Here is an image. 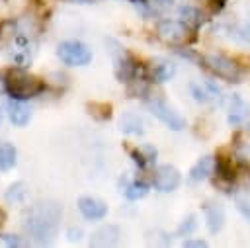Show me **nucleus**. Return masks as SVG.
Masks as SVG:
<instances>
[{
  "label": "nucleus",
  "mask_w": 250,
  "mask_h": 248,
  "mask_svg": "<svg viewBox=\"0 0 250 248\" xmlns=\"http://www.w3.org/2000/svg\"><path fill=\"white\" fill-rule=\"evenodd\" d=\"M57 55L68 66H84L92 61V51L80 41H62L57 47Z\"/></svg>",
  "instance_id": "39448f33"
},
{
  "label": "nucleus",
  "mask_w": 250,
  "mask_h": 248,
  "mask_svg": "<svg viewBox=\"0 0 250 248\" xmlns=\"http://www.w3.org/2000/svg\"><path fill=\"white\" fill-rule=\"evenodd\" d=\"M215 170H217V160H215L213 156H203V158H199V160L191 166V170H189V180H191V182H203V180L211 178V176L215 174Z\"/></svg>",
  "instance_id": "4468645a"
},
{
  "label": "nucleus",
  "mask_w": 250,
  "mask_h": 248,
  "mask_svg": "<svg viewBox=\"0 0 250 248\" xmlns=\"http://www.w3.org/2000/svg\"><path fill=\"white\" fill-rule=\"evenodd\" d=\"M180 16H182L184 21L189 23V25L199 23V10L193 8V6H182V8H180Z\"/></svg>",
  "instance_id": "b1692460"
},
{
  "label": "nucleus",
  "mask_w": 250,
  "mask_h": 248,
  "mask_svg": "<svg viewBox=\"0 0 250 248\" xmlns=\"http://www.w3.org/2000/svg\"><path fill=\"white\" fill-rule=\"evenodd\" d=\"M250 117V105L238 96V94H230L227 100V119L232 127H240L248 121Z\"/></svg>",
  "instance_id": "6e6552de"
},
{
  "label": "nucleus",
  "mask_w": 250,
  "mask_h": 248,
  "mask_svg": "<svg viewBox=\"0 0 250 248\" xmlns=\"http://www.w3.org/2000/svg\"><path fill=\"white\" fill-rule=\"evenodd\" d=\"M203 211H205V223H207L209 232H213V234L219 232L223 228V225H225V211H223L221 203L207 201Z\"/></svg>",
  "instance_id": "ddd939ff"
},
{
  "label": "nucleus",
  "mask_w": 250,
  "mask_h": 248,
  "mask_svg": "<svg viewBox=\"0 0 250 248\" xmlns=\"http://www.w3.org/2000/svg\"><path fill=\"white\" fill-rule=\"evenodd\" d=\"M123 193H125L127 199L137 201V199H143V197L148 193V186L143 184V182H129V184L123 187Z\"/></svg>",
  "instance_id": "4be33fe9"
},
{
  "label": "nucleus",
  "mask_w": 250,
  "mask_h": 248,
  "mask_svg": "<svg viewBox=\"0 0 250 248\" xmlns=\"http://www.w3.org/2000/svg\"><path fill=\"white\" fill-rule=\"evenodd\" d=\"M2 117H4V115H2V109H0V125H2Z\"/></svg>",
  "instance_id": "7c9ffc66"
},
{
  "label": "nucleus",
  "mask_w": 250,
  "mask_h": 248,
  "mask_svg": "<svg viewBox=\"0 0 250 248\" xmlns=\"http://www.w3.org/2000/svg\"><path fill=\"white\" fill-rule=\"evenodd\" d=\"M197 227V221H195V215H188V219H184V223L180 225V228H178V232L180 234H189L193 228Z\"/></svg>",
  "instance_id": "a878e982"
},
{
  "label": "nucleus",
  "mask_w": 250,
  "mask_h": 248,
  "mask_svg": "<svg viewBox=\"0 0 250 248\" xmlns=\"http://www.w3.org/2000/svg\"><path fill=\"white\" fill-rule=\"evenodd\" d=\"M146 107H148V111H150L154 117H158L168 129H172V131H182V129L186 127V119H184L174 107H170L166 102H162V100H158V98L146 100Z\"/></svg>",
  "instance_id": "423d86ee"
},
{
  "label": "nucleus",
  "mask_w": 250,
  "mask_h": 248,
  "mask_svg": "<svg viewBox=\"0 0 250 248\" xmlns=\"http://www.w3.org/2000/svg\"><path fill=\"white\" fill-rule=\"evenodd\" d=\"M119 129L127 135H143L145 133L143 119L137 113H131V111H127L119 117Z\"/></svg>",
  "instance_id": "a211bd4d"
},
{
  "label": "nucleus",
  "mask_w": 250,
  "mask_h": 248,
  "mask_svg": "<svg viewBox=\"0 0 250 248\" xmlns=\"http://www.w3.org/2000/svg\"><path fill=\"white\" fill-rule=\"evenodd\" d=\"M8 115H10V121H12L14 125L23 127V125H27L29 119H31V109H29L21 100L12 98V100L8 102Z\"/></svg>",
  "instance_id": "f3484780"
},
{
  "label": "nucleus",
  "mask_w": 250,
  "mask_h": 248,
  "mask_svg": "<svg viewBox=\"0 0 250 248\" xmlns=\"http://www.w3.org/2000/svg\"><path fill=\"white\" fill-rule=\"evenodd\" d=\"M4 88L6 92L16 100H29L43 92L45 82L23 68H10L4 76Z\"/></svg>",
  "instance_id": "f03ea898"
},
{
  "label": "nucleus",
  "mask_w": 250,
  "mask_h": 248,
  "mask_svg": "<svg viewBox=\"0 0 250 248\" xmlns=\"http://www.w3.org/2000/svg\"><path fill=\"white\" fill-rule=\"evenodd\" d=\"M78 211L86 217V219H92V221H98V219H104L107 215V205L98 199V197H92V195H84L78 199Z\"/></svg>",
  "instance_id": "9d476101"
},
{
  "label": "nucleus",
  "mask_w": 250,
  "mask_h": 248,
  "mask_svg": "<svg viewBox=\"0 0 250 248\" xmlns=\"http://www.w3.org/2000/svg\"><path fill=\"white\" fill-rule=\"evenodd\" d=\"M156 35L168 45H186L191 41L189 23L180 20H160L156 25Z\"/></svg>",
  "instance_id": "20e7f679"
},
{
  "label": "nucleus",
  "mask_w": 250,
  "mask_h": 248,
  "mask_svg": "<svg viewBox=\"0 0 250 248\" xmlns=\"http://www.w3.org/2000/svg\"><path fill=\"white\" fill-rule=\"evenodd\" d=\"M68 2H74V4H88V2H92V0H68Z\"/></svg>",
  "instance_id": "c756f323"
},
{
  "label": "nucleus",
  "mask_w": 250,
  "mask_h": 248,
  "mask_svg": "<svg viewBox=\"0 0 250 248\" xmlns=\"http://www.w3.org/2000/svg\"><path fill=\"white\" fill-rule=\"evenodd\" d=\"M180 182H182V176H180L178 168L172 164H162L152 174V186L162 193L174 191L180 186Z\"/></svg>",
  "instance_id": "0eeeda50"
},
{
  "label": "nucleus",
  "mask_w": 250,
  "mask_h": 248,
  "mask_svg": "<svg viewBox=\"0 0 250 248\" xmlns=\"http://www.w3.org/2000/svg\"><path fill=\"white\" fill-rule=\"evenodd\" d=\"M201 64L213 76H217L221 80H227V82H240L242 76H244L242 66L234 59H230V57H227L223 53H207V55H203L201 57Z\"/></svg>",
  "instance_id": "7ed1b4c3"
},
{
  "label": "nucleus",
  "mask_w": 250,
  "mask_h": 248,
  "mask_svg": "<svg viewBox=\"0 0 250 248\" xmlns=\"http://www.w3.org/2000/svg\"><path fill=\"white\" fill-rule=\"evenodd\" d=\"M0 240H2L6 246H23V244H25L23 240H20L18 236H12V234H2Z\"/></svg>",
  "instance_id": "bb28decb"
},
{
  "label": "nucleus",
  "mask_w": 250,
  "mask_h": 248,
  "mask_svg": "<svg viewBox=\"0 0 250 248\" xmlns=\"http://www.w3.org/2000/svg\"><path fill=\"white\" fill-rule=\"evenodd\" d=\"M234 205L246 221H250V189H240L234 193Z\"/></svg>",
  "instance_id": "5701e85b"
},
{
  "label": "nucleus",
  "mask_w": 250,
  "mask_h": 248,
  "mask_svg": "<svg viewBox=\"0 0 250 248\" xmlns=\"http://www.w3.org/2000/svg\"><path fill=\"white\" fill-rule=\"evenodd\" d=\"M209 2H211V4H213V6H217V8H219V6H223V4H225V0H209Z\"/></svg>",
  "instance_id": "c85d7f7f"
},
{
  "label": "nucleus",
  "mask_w": 250,
  "mask_h": 248,
  "mask_svg": "<svg viewBox=\"0 0 250 248\" xmlns=\"http://www.w3.org/2000/svg\"><path fill=\"white\" fill-rule=\"evenodd\" d=\"M131 156H133V160H135L139 166H146V164L154 162V158H156V148H154V146H148V145H143V146H139V148H133V150H131Z\"/></svg>",
  "instance_id": "aec40b11"
},
{
  "label": "nucleus",
  "mask_w": 250,
  "mask_h": 248,
  "mask_svg": "<svg viewBox=\"0 0 250 248\" xmlns=\"http://www.w3.org/2000/svg\"><path fill=\"white\" fill-rule=\"evenodd\" d=\"M174 74H176V64H174L172 61L160 59V61H154V62L148 66V78H150L152 82H158V84L170 80Z\"/></svg>",
  "instance_id": "2eb2a0df"
},
{
  "label": "nucleus",
  "mask_w": 250,
  "mask_h": 248,
  "mask_svg": "<svg viewBox=\"0 0 250 248\" xmlns=\"http://www.w3.org/2000/svg\"><path fill=\"white\" fill-rule=\"evenodd\" d=\"M229 33L234 41L250 45V8L244 10V16L236 20L232 25H229Z\"/></svg>",
  "instance_id": "dca6fc26"
},
{
  "label": "nucleus",
  "mask_w": 250,
  "mask_h": 248,
  "mask_svg": "<svg viewBox=\"0 0 250 248\" xmlns=\"http://www.w3.org/2000/svg\"><path fill=\"white\" fill-rule=\"evenodd\" d=\"M16 156H18V152H16L14 145H10V143H0V172H6V170H10V168H14L16 162H18Z\"/></svg>",
  "instance_id": "6ab92c4d"
},
{
  "label": "nucleus",
  "mask_w": 250,
  "mask_h": 248,
  "mask_svg": "<svg viewBox=\"0 0 250 248\" xmlns=\"http://www.w3.org/2000/svg\"><path fill=\"white\" fill-rule=\"evenodd\" d=\"M27 195H29V187L23 182H16V184H12L8 187L6 201H10V203H23L27 199Z\"/></svg>",
  "instance_id": "412c9836"
},
{
  "label": "nucleus",
  "mask_w": 250,
  "mask_h": 248,
  "mask_svg": "<svg viewBox=\"0 0 250 248\" xmlns=\"http://www.w3.org/2000/svg\"><path fill=\"white\" fill-rule=\"evenodd\" d=\"M61 217H62L61 205L53 199H43L33 203L27 209L23 225H25V230L31 234V238H35L41 244H47L57 236Z\"/></svg>",
  "instance_id": "f257e3e1"
},
{
  "label": "nucleus",
  "mask_w": 250,
  "mask_h": 248,
  "mask_svg": "<svg viewBox=\"0 0 250 248\" xmlns=\"http://www.w3.org/2000/svg\"><path fill=\"white\" fill-rule=\"evenodd\" d=\"M121 238V230L119 227L115 225H104L100 227L98 230L92 232L90 236V246H100V248H105V246H115Z\"/></svg>",
  "instance_id": "9b49d317"
},
{
  "label": "nucleus",
  "mask_w": 250,
  "mask_h": 248,
  "mask_svg": "<svg viewBox=\"0 0 250 248\" xmlns=\"http://www.w3.org/2000/svg\"><path fill=\"white\" fill-rule=\"evenodd\" d=\"M234 156L240 164L250 166V143H238L234 148Z\"/></svg>",
  "instance_id": "393cba45"
},
{
  "label": "nucleus",
  "mask_w": 250,
  "mask_h": 248,
  "mask_svg": "<svg viewBox=\"0 0 250 248\" xmlns=\"http://www.w3.org/2000/svg\"><path fill=\"white\" fill-rule=\"evenodd\" d=\"M189 94L193 96L195 102H199V103H209V102L219 100L221 90H219L213 82H191V84H189Z\"/></svg>",
  "instance_id": "f8f14e48"
},
{
  "label": "nucleus",
  "mask_w": 250,
  "mask_h": 248,
  "mask_svg": "<svg viewBox=\"0 0 250 248\" xmlns=\"http://www.w3.org/2000/svg\"><path fill=\"white\" fill-rule=\"evenodd\" d=\"M184 246H199L201 248V246H207V242L205 240H186Z\"/></svg>",
  "instance_id": "cd10ccee"
},
{
  "label": "nucleus",
  "mask_w": 250,
  "mask_h": 248,
  "mask_svg": "<svg viewBox=\"0 0 250 248\" xmlns=\"http://www.w3.org/2000/svg\"><path fill=\"white\" fill-rule=\"evenodd\" d=\"M12 59L16 64L20 66H25L31 57H33V43H31V35H25V33H18L14 37V43H12Z\"/></svg>",
  "instance_id": "1a4fd4ad"
}]
</instances>
